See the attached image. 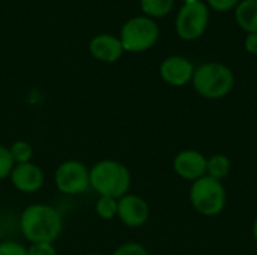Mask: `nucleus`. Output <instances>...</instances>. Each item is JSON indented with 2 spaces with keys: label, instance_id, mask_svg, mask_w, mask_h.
I'll return each instance as SVG.
<instances>
[{
  "label": "nucleus",
  "instance_id": "obj_26",
  "mask_svg": "<svg viewBox=\"0 0 257 255\" xmlns=\"http://www.w3.org/2000/svg\"><path fill=\"white\" fill-rule=\"evenodd\" d=\"M86 255H101V254H86Z\"/></svg>",
  "mask_w": 257,
  "mask_h": 255
},
{
  "label": "nucleus",
  "instance_id": "obj_1",
  "mask_svg": "<svg viewBox=\"0 0 257 255\" xmlns=\"http://www.w3.org/2000/svg\"><path fill=\"white\" fill-rule=\"evenodd\" d=\"M62 228L63 221L59 210L48 204H32L20 216V230L32 243H53Z\"/></svg>",
  "mask_w": 257,
  "mask_h": 255
},
{
  "label": "nucleus",
  "instance_id": "obj_24",
  "mask_svg": "<svg viewBox=\"0 0 257 255\" xmlns=\"http://www.w3.org/2000/svg\"><path fill=\"white\" fill-rule=\"evenodd\" d=\"M253 236H254V240L257 242V216L254 219V224H253Z\"/></svg>",
  "mask_w": 257,
  "mask_h": 255
},
{
  "label": "nucleus",
  "instance_id": "obj_21",
  "mask_svg": "<svg viewBox=\"0 0 257 255\" xmlns=\"http://www.w3.org/2000/svg\"><path fill=\"white\" fill-rule=\"evenodd\" d=\"M27 255H57L53 243H32L27 248Z\"/></svg>",
  "mask_w": 257,
  "mask_h": 255
},
{
  "label": "nucleus",
  "instance_id": "obj_16",
  "mask_svg": "<svg viewBox=\"0 0 257 255\" xmlns=\"http://www.w3.org/2000/svg\"><path fill=\"white\" fill-rule=\"evenodd\" d=\"M142 9L151 17H164L170 12L173 0H140Z\"/></svg>",
  "mask_w": 257,
  "mask_h": 255
},
{
  "label": "nucleus",
  "instance_id": "obj_18",
  "mask_svg": "<svg viewBox=\"0 0 257 255\" xmlns=\"http://www.w3.org/2000/svg\"><path fill=\"white\" fill-rule=\"evenodd\" d=\"M14 167H15V162L11 156L9 147H5L0 144V180L9 177Z\"/></svg>",
  "mask_w": 257,
  "mask_h": 255
},
{
  "label": "nucleus",
  "instance_id": "obj_23",
  "mask_svg": "<svg viewBox=\"0 0 257 255\" xmlns=\"http://www.w3.org/2000/svg\"><path fill=\"white\" fill-rule=\"evenodd\" d=\"M245 48L248 53L257 54V33H248L245 38Z\"/></svg>",
  "mask_w": 257,
  "mask_h": 255
},
{
  "label": "nucleus",
  "instance_id": "obj_10",
  "mask_svg": "<svg viewBox=\"0 0 257 255\" xmlns=\"http://www.w3.org/2000/svg\"><path fill=\"white\" fill-rule=\"evenodd\" d=\"M9 177H11L12 185L24 194H33L39 191L44 185L42 170L32 162L17 164L12 168Z\"/></svg>",
  "mask_w": 257,
  "mask_h": 255
},
{
  "label": "nucleus",
  "instance_id": "obj_12",
  "mask_svg": "<svg viewBox=\"0 0 257 255\" xmlns=\"http://www.w3.org/2000/svg\"><path fill=\"white\" fill-rule=\"evenodd\" d=\"M90 53L95 59L107 63H113L122 57L123 47L120 39L111 35H99L90 41Z\"/></svg>",
  "mask_w": 257,
  "mask_h": 255
},
{
  "label": "nucleus",
  "instance_id": "obj_6",
  "mask_svg": "<svg viewBox=\"0 0 257 255\" xmlns=\"http://www.w3.org/2000/svg\"><path fill=\"white\" fill-rule=\"evenodd\" d=\"M54 183L62 194H83L90 188V170L80 161H65L54 173Z\"/></svg>",
  "mask_w": 257,
  "mask_h": 255
},
{
  "label": "nucleus",
  "instance_id": "obj_25",
  "mask_svg": "<svg viewBox=\"0 0 257 255\" xmlns=\"http://www.w3.org/2000/svg\"><path fill=\"white\" fill-rule=\"evenodd\" d=\"M184 2H185V3H187V2H193V0H184Z\"/></svg>",
  "mask_w": 257,
  "mask_h": 255
},
{
  "label": "nucleus",
  "instance_id": "obj_22",
  "mask_svg": "<svg viewBox=\"0 0 257 255\" xmlns=\"http://www.w3.org/2000/svg\"><path fill=\"white\" fill-rule=\"evenodd\" d=\"M211 8H214L215 11H229L232 9L238 0H208Z\"/></svg>",
  "mask_w": 257,
  "mask_h": 255
},
{
  "label": "nucleus",
  "instance_id": "obj_5",
  "mask_svg": "<svg viewBox=\"0 0 257 255\" xmlns=\"http://www.w3.org/2000/svg\"><path fill=\"white\" fill-rule=\"evenodd\" d=\"M158 26L154 20L137 17L125 23L120 32V42L123 51L140 53L149 50L158 39Z\"/></svg>",
  "mask_w": 257,
  "mask_h": 255
},
{
  "label": "nucleus",
  "instance_id": "obj_17",
  "mask_svg": "<svg viewBox=\"0 0 257 255\" xmlns=\"http://www.w3.org/2000/svg\"><path fill=\"white\" fill-rule=\"evenodd\" d=\"M95 210L99 218L102 219H113L117 216V200L111 197H99L96 201Z\"/></svg>",
  "mask_w": 257,
  "mask_h": 255
},
{
  "label": "nucleus",
  "instance_id": "obj_9",
  "mask_svg": "<svg viewBox=\"0 0 257 255\" xmlns=\"http://www.w3.org/2000/svg\"><path fill=\"white\" fill-rule=\"evenodd\" d=\"M206 162L208 158H205L200 152L182 150L173 159V170L179 177L194 182L206 176Z\"/></svg>",
  "mask_w": 257,
  "mask_h": 255
},
{
  "label": "nucleus",
  "instance_id": "obj_4",
  "mask_svg": "<svg viewBox=\"0 0 257 255\" xmlns=\"http://www.w3.org/2000/svg\"><path fill=\"white\" fill-rule=\"evenodd\" d=\"M190 201L200 215L215 216L226 207V189L220 180L203 176L193 182Z\"/></svg>",
  "mask_w": 257,
  "mask_h": 255
},
{
  "label": "nucleus",
  "instance_id": "obj_14",
  "mask_svg": "<svg viewBox=\"0 0 257 255\" xmlns=\"http://www.w3.org/2000/svg\"><path fill=\"white\" fill-rule=\"evenodd\" d=\"M230 173V159L226 155L217 153L212 155L208 162H206V176L217 179V180H223L224 177H227Z\"/></svg>",
  "mask_w": 257,
  "mask_h": 255
},
{
  "label": "nucleus",
  "instance_id": "obj_8",
  "mask_svg": "<svg viewBox=\"0 0 257 255\" xmlns=\"http://www.w3.org/2000/svg\"><path fill=\"white\" fill-rule=\"evenodd\" d=\"M148 203L134 194H126L117 200V216L128 227H142L149 219Z\"/></svg>",
  "mask_w": 257,
  "mask_h": 255
},
{
  "label": "nucleus",
  "instance_id": "obj_11",
  "mask_svg": "<svg viewBox=\"0 0 257 255\" xmlns=\"http://www.w3.org/2000/svg\"><path fill=\"white\" fill-rule=\"evenodd\" d=\"M160 74L166 83L181 87L193 80L194 68L188 59L182 56H170L161 63Z\"/></svg>",
  "mask_w": 257,
  "mask_h": 255
},
{
  "label": "nucleus",
  "instance_id": "obj_20",
  "mask_svg": "<svg viewBox=\"0 0 257 255\" xmlns=\"http://www.w3.org/2000/svg\"><path fill=\"white\" fill-rule=\"evenodd\" d=\"M0 255H27V248L15 240L0 242Z\"/></svg>",
  "mask_w": 257,
  "mask_h": 255
},
{
  "label": "nucleus",
  "instance_id": "obj_2",
  "mask_svg": "<svg viewBox=\"0 0 257 255\" xmlns=\"http://www.w3.org/2000/svg\"><path fill=\"white\" fill-rule=\"evenodd\" d=\"M90 186L101 197L119 200L131 188V173L122 162L104 159L90 168Z\"/></svg>",
  "mask_w": 257,
  "mask_h": 255
},
{
  "label": "nucleus",
  "instance_id": "obj_13",
  "mask_svg": "<svg viewBox=\"0 0 257 255\" xmlns=\"http://www.w3.org/2000/svg\"><path fill=\"white\" fill-rule=\"evenodd\" d=\"M236 21L248 33H257V0H244L236 8Z\"/></svg>",
  "mask_w": 257,
  "mask_h": 255
},
{
  "label": "nucleus",
  "instance_id": "obj_15",
  "mask_svg": "<svg viewBox=\"0 0 257 255\" xmlns=\"http://www.w3.org/2000/svg\"><path fill=\"white\" fill-rule=\"evenodd\" d=\"M9 152H11V156H12L14 162H17V164L30 162L32 158H33L32 144L27 143V141H23V140H18V141L12 143V146L9 147Z\"/></svg>",
  "mask_w": 257,
  "mask_h": 255
},
{
  "label": "nucleus",
  "instance_id": "obj_3",
  "mask_svg": "<svg viewBox=\"0 0 257 255\" xmlns=\"http://www.w3.org/2000/svg\"><path fill=\"white\" fill-rule=\"evenodd\" d=\"M235 84V75L223 63L211 62L199 66L193 74L196 92L206 99H221L230 93Z\"/></svg>",
  "mask_w": 257,
  "mask_h": 255
},
{
  "label": "nucleus",
  "instance_id": "obj_19",
  "mask_svg": "<svg viewBox=\"0 0 257 255\" xmlns=\"http://www.w3.org/2000/svg\"><path fill=\"white\" fill-rule=\"evenodd\" d=\"M111 255H149L148 249L137 242H126L120 245Z\"/></svg>",
  "mask_w": 257,
  "mask_h": 255
},
{
  "label": "nucleus",
  "instance_id": "obj_7",
  "mask_svg": "<svg viewBox=\"0 0 257 255\" xmlns=\"http://www.w3.org/2000/svg\"><path fill=\"white\" fill-rule=\"evenodd\" d=\"M208 17L209 12L203 2L200 0L187 2L178 14V20H176L178 35L185 41H194L200 38L206 29Z\"/></svg>",
  "mask_w": 257,
  "mask_h": 255
}]
</instances>
